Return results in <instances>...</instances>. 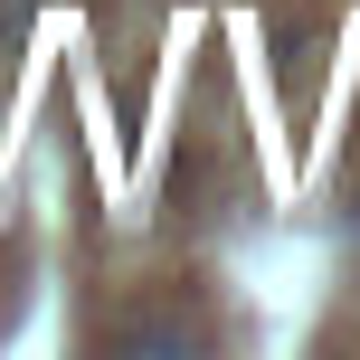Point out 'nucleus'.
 <instances>
[{
	"label": "nucleus",
	"instance_id": "nucleus-1",
	"mask_svg": "<svg viewBox=\"0 0 360 360\" xmlns=\"http://www.w3.org/2000/svg\"><path fill=\"white\" fill-rule=\"evenodd\" d=\"M351 237H360V209H351Z\"/></svg>",
	"mask_w": 360,
	"mask_h": 360
}]
</instances>
